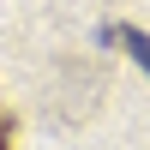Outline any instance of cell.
Segmentation results:
<instances>
[{
  "instance_id": "6da1fadb",
  "label": "cell",
  "mask_w": 150,
  "mask_h": 150,
  "mask_svg": "<svg viewBox=\"0 0 150 150\" xmlns=\"http://www.w3.org/2000/svg\"><path fill=\"white\" fill-rule=\"evenodd\" d=\"M108 42H120L132 54V66H144L150 72V30H132V24H120V30H108Z\"/></svg>"
},
{
  "instance_id": "7a4b0ae2",
  "label": "cell",
  "mask_w": 150,
  "mask_h": 150,
  "mask_svg": "<svg viewBox=\"0 0 150 150\" xmlns=\"http://www.w3.org/2000/svg\"><path fill=\"white\" fill-rule=\"evenodd\" d=\"M0 150H6V126H0Z\"/></svg>"
}]
</instances>
